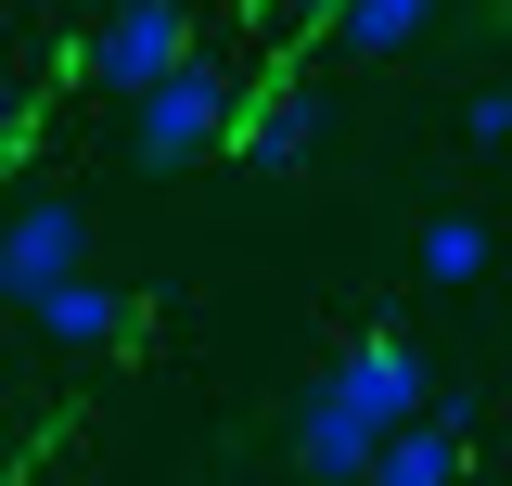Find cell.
Masks as SVG:
<instances>
[{
  "label": "cell",
  "instance_id": "6da1fadb",
  "mask_svg": "<svg viewBox=\"0 0 512 486\" xmlns=\"http://www.w3.org/2000/svg\"><path fill=\"white\" fill-rule=\"evenodd\" d=\"M436 397V371H423V346H397V333H359V346H333V371H320L308 397H295V474L320 486H359L372 474V435L384 423H410Z\"/></svg>",
  "mask_w": 512,
  "mask_h": 486
},
{
  "label": "cell",
  "instance_id": "277c9868",
  "mask_svg": "<svg viewBox=\"0 0 512 486\" xmlns=\"http://www.w3.org/2000/svg\"><path fill=\"white\" fill-rule=\"evenodd\" d=\"M192 52V13L180 0H116V13H103V26H90V90H141V77H167V64Z\"/></svg>",
  "mask_w": 512,
  "mask_h": 486
},
{
  "label": "cell",
  "instance_id": "52a82bcc",
  "mask_svg": "<svg viewBox=\"0 0 512 486\" xmlns=\"http://www.w3.org/2000/svg\"><path fill=\"white\" fill-rule=\"evenodd\" d=\"M423 26H436V0H333V39H346V52H359V64H384V52H410Z\"/></svg>",
  "mask_w": 512,
  "mask_h": 486
},
{
  "label": "cell",
  "instance_id": "30bf717a",
  "mask_svg": "<svg viewBox=\"0 0 512 486\" xmlns=\"http://www.w3.org/2000/svg\"><path fill=\"white\" fill-rule=\"evenodd\" d=\"M13 154H26V90L0 77V167H13Z\"/></svg>",
  "mask_w": 512,
  "mask_h": 486
},
{
  "label": "cell",
  "instance_id": "9c48e42d",
  "mask_svg": "<svg viewBox=\"0 0 512 486\" xmlns=\"http://www.w3.org/2000/svg\"><path fill=\"white\" fill-rule=\"evenodd\" d=\"M461 128H474V141H512V77H487V90L461 103Z\"/></svg>",
  "mask_w": 512,
  "mask_h": 486
},
{
  "label": "cell",
  "instance_id": "ba28073f",
  "mask_svg": "<svg viewBox=\"0 0 512 486\" xmlns=\"http://www.w3.org/2000/svg\"><path fill=\"white\" fill-rule=\"evenodd\" d=\"M487 256H500V231H487V218H423V282H436V295L487 282Z\"/></svg>",
  "mask_w": 512,
  "mask_h": 486
},
{
  "label": "cell",
  "instance_id": "5b68a950",
  "mask_svg": "<svg viewBox=\"0 0 512 486\" xmlns=\"http://www.w3.org/2000/svg\"><path fill=\"white\" fill-rule=\"evenodd\" d=\"M26 320H39L52 346H77V359H103V346H128V333H141V307H128L116 282H90V269H64L52 295H26Z\"/></svg>",
  "mask_w": 512,
  "mask_h": 486
},
{
  "label": "cell",
  "instance_id": "7a4b0ae2",
  "mask_svg": "<svg viewBox=\"0 0 512 486\" xmlns=\"http://www.w3.org/2000/svg\"><path fill=\"white\" fill-rule=\"evenodd\" d=\"M231 103H244V90H231V64L180 52L167 77H141V90H128V154H141V167H205V154H218V128H231Z\"/></svg>",
  "mask_w": 512,
  "mask_h": 486
},
{
  "label": "cell",
  "instance_id": "3957f363",
  "mask_svg": "<svg viewBox=\"0 0 512 486\" xmlns=\"http://www.w3.org/2000/svg\"><path fill=\"white\" fill-rule=\"evenodd\" d=\"M64 269H90V218H77L64 192H26V205L0 218V295L26 307V295H52Z\"/></svg>",
  "mask_w": 512,
  "mask_h": 486
},
{
  "label": "cell",
  "instance_id": "8992f818",
  "mask_svg": "<svg viewBox=\"0 0 512 486\" xmlns=\"http://www.w3.org/2000/svg\"><path fill=\"white\" fill-rule=\"evenodd\" d=\"M308 141H320V103L308 90H269V103H231V128H218V154H244V167H308Z\"/></svg>",
  "mask_w": 512,
  "mask_h": 486
},
{
  "label": "cell",
  "instance_id": "8fae6325",
  "mask_svg": "<svg viewBox=\"0 0 512 486\" xmlns=\"http://www.w3.org/2000/svg\"><path fill=\"white\" fill-rule=\"evenodd\" d=\"M269 26H333V0H256Z\"/></svg>",
  "mask_w": 512,
  "mask_h": 486
}]
</instances>
